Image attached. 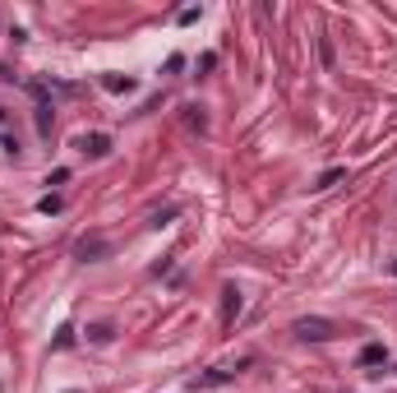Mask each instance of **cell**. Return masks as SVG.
<instances>
[{"label": "cell", "mask_w": 397, "mask_h": 393, "mask_svg": "<svg viewBox=\"0 0 397 393\" xmlns=\"http://www.w3.org/2000/svg\"><path fill=\"white\" fill-rule=\"evenodd\" d=\"M79 148H83V153H93V157H102L111 148V139L107 135H88V139H79Z\"/></svg>", "instance_id": "2"}, {"label": "cell", "mask_w": 397, "mask_h": 393, "mask_svg": "<svg viewBox=\"0 0 397 393\" xmlns=\"http://www.w3.org/2000/svg\"><path fill=\"white\" fill-rule=\"evenodd\" d=\"M227 314H241V292H227Z\"/></svg>", "instance_id": "5"}, {"label": "cell", "mask_w": 397, "mask_h": 393, "mask_svg": "<svg viewBox=\"0 0 397 393\" xmlns=\"http://www.w3.org/2000/svg\"><path fill=\"white\" fill-rule=\"evenodd\" d=\"M337 180H342V171L332 167V171H323V176H319V185H314V190H328V185H337Z\"/></svg>", "instance_id": "3"}, {"label": "cell", "mask_w": 397, "mask_h": 393, "mask_svg": "<svg viewBox=\"0 0 397 393\" xmlns=\"http://www.w3.org/2000/svg\"><path fill=\"white\" fill-rule=\"evenodd\" d=\"M296 333L305 338V342H328V338L337 333V328H332L328 319H300V324H296Z\"/></svg>", "instance_id": "1"}, {"label": "cell", "mask_w": 397, "mask_h": 393, "mask_svg": "<svg viewBox=\"0 0 397 393\" xmlns=\"http://www.w3.org/2000/svg\"><path fill=\"white\" fill-rule=\"evenodd\" d=\"M102 250H107V246H102V241H83V246H79V255L88 259V255H102Z\"/></svg>", "instance_id": "4"}, {"label": "cell", "mask_w": 397, "mask_h": 393, "mask_svg": "<svg viewBox=\"0 0 397 393\" xmlns=\"http://www.w3.org/2000/svg\"><path fill=\"white\" fill-rule=\"evenodd\" d=\"M0 121H5V107H0Z\"/></svg>", "instance_id": "6"}]
</instances>
